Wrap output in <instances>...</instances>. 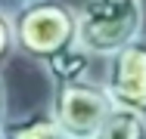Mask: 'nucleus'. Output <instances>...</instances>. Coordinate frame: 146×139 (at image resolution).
I'll return each instance as SVG.
<instances>
[{
    "instance_id": "10",
    "label": "nucleus",
    "mask_w": 146,
    "mask_h": 139,
    "mask_svg": "<svg viewBox=\"0 0 146 139\" xmlns=\"http://www.w3.org/2000/svg\"><path fill=\"white\" fill-rule=\"evenodd\" d=\"M6 124V87H3V77H0V130Z\"/></svg>"
},
{
    "instance_id": "2",
    "label": "nucleus",
    "mask_w": 146,
    "mask_h": 139,
    "mask_svg": "<svg viewBox=\"0 0 146 139\" xmlns=\"http://www.w3.org/2000/svg\"><path fill=\"white\" fill-rule=\"evenodd\" d=\"M143 34V0H84L78 6V47L109 59Z\"/></svg>"
},
{
    "instance_id": "8",
    "label": "nucleus",
    "mask_w": 146,
    "mask_h": 139,
    "mask_svg": "<svg viewBox=\"0 0 146 139\" xmlns=\"http://www.w3.org/2000/svg\"><path fill=\"white\" fill-rule=\"evenodd\" d=\"M16 50V37H13V19H9V12H3L0 9V65H3V59Z\"/></svg>"
},
{
    "instance_id": "9",
    "label": "nucleus",
    "mask_w": 146,
    "mask_h": 139,
    "mask_svg": "<svg viewBox=\"0 0 146 139\" xmlns=\"http://www.w3.org/2000/svg\"><path fill=\"white\" fill-rule=\"evenodd\" d=\"M25 3H31V0H0V9L13 16V12H16V9H22Z\"/></svg>"
},
{
    "instance_id": "3",
    "label": "nucleus",
    "mask_w": 146,
    "mask_h": 139,
    "mask_svg": "<svg viewBox=\"0 0 146 139\" xmlns=\"http://www.w3.org/2000/svg\"><path fill=\"white\" fill-rule=\"evenodd\" d=\"M112 108H115V102L103 81L78 77V81H59L53 87L50 111L56 114L68 139H93Z\"/></svg>"
},
{
    "instance_id": "1",
    "label": "nucleus",
    "mask_w": 146,
    "mask_h": 139,
    "mask_svg": "<svg viewBox=\"0 0 146 139\" xmlns=\"http://www.w3.org/2000/svg\"><path fill=\"white\" fill-rule=\"evenodd\" d=\"M9 19L16 50L37 62L78 47V9L65 0H31Z\"/></svg>"
},
{
    "instance_id": "6",
    "label": "nucleus",
    "mask_w": 146,
    "mask_h": 139,
    "mask_svg": "<svg viewBox=\"0 0 146 139\" xmlns=\"http://www.w3.org/2000/svg\"><path fill=\"white\" fill-rule=\"evenodd\" d=\"M93 139H146V114L137 108L115 105Z\"/></svg>"
},
{
    "instance_id": "7",
    "label": "nucleus",
    "mask_w": 146,
    "mask_h": 139,
    "mask_svg": "<svg viewBox=\"0 0 146 139\" xmlns=\"http://www.w3.org/2000/svg\"><path fill=\"white\" fill-rule=\"evenodd\" d=\"M90 59H93L90 53H84L81 47H75V50H65V53L47 59L44 65H47V71L53 74V81L59 83V81H78V77H87Z\"/></svg>"
},
{
    "instance_id": "5",
    "label": "nucleus",
    "mask_w": 146,
    "mask_h": 139,
    "mask_svg": "<svg viewBox=\"0 0 146 139\" xmlns=\"http://www.w3.org/2000/svg\"><path fill=\"white\" fill-rule=\"evenodd\" d=\"M6 139H68V133L62 130V124L56 121L53 111H34L25 117H6L3 124Z\"/></svg>"
},
{
    "instance_id": "11",
    "label": "nucleus",
    "mask_w": 146,
    "mask_h": 139,
    "mask_svg": "<svg viewBox=\"0 0 146 139\" xmlns=\"http://www.w3.org/2000/svg\"><path fill=\"white\" fill-rule=\"evenodd\" d=\"M0 139H6V133H3V130H0Z\"/></svg>"
},
{
    "instance_id": "4",
    "label": "nucleus",
    "mask_w": 146,
    "mask_h": 139,
    "mask_svg": "<svg viewBox=\"0 0 146 139\" xmlns=\"http://www.w3.org/2000/svg\"><path fill=\"white\" fill-rule=\"evenodd\" d=\"M103 83H106L115 105L137 108L146 114V37L143 34L106 59Z\"/></svg>"
}]
</instances>
